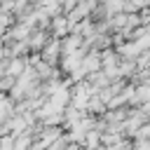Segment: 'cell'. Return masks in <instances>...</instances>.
Segmentation results:
<instances>
[{"instance_id": "obj_1", "label": "cell", "mask_w": 150, "mask_h": 150, "mask_svg": "<svg viewBox=\"0 0 150 150\" xmlns=\"http://www.w3.org/2000/svg\"><path fill=\"white\" fill-rule=\"evenodd\" d=\"M52 30H54V35H56V38H63V35L70 30V21H68V19H63V16H56V19L52 21Z\"/></svg>"}]
</instances>
